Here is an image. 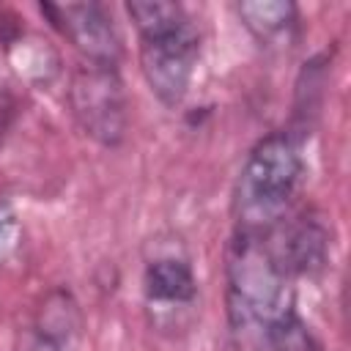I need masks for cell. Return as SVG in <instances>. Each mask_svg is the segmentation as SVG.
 Returning a JSON list of instances; mask_svg holds the SVG:
<instances>
[{
	"label": "cell",
	"instance_id": "5",
	"mask_svg": "<svg viewBox=\"0 0 351 351\" xmlns=\"http://www.w3.org/2000/svg\"><path fill=\"white\" fill-rule=\"evenodd\" d=\"M41 14L80 49L85 63L118 66L121 36L101 3H44Z\"/></svg>",
	"mask_w": 351,
	"mask_h": 351
},
{
	"label": "cell",
	"instance_id": "4",
	"mask_svg": "<svg viewBox=\"0 0 351 351\" xmlns=\"http://www.w3.org/2000/svg\"><path fill=\"white\" fill-rule=\"evenodd\" d=\"M69 104L80 129L101 145H118L126 137L129 104L118 66L82 63L69 88Z\"/></svg>",
	"mask_w": 351,
	"mask_h": 351
},
{
	"label": "cell",
	"instance_id": "1",
	"mask_svg": "<svg viewBox=\"0 0 351 351\" xmlns=\"http://www.w3.org/2000/svg\"><path fill=\"white\" fill-rule=\"evenodd\" d=\"M291 274L271 258L261 236L239 233L228 258V310L239 332H258L274 351H313L296 315Z\"/></svg>",
	"mask_w": 351,
	"mask_h": 351
},
{
	"label": "cell",
	"instance_id": "8",
	"mask_svg": "<svg viewBox=\"0 0 351 351\" xmlns=\"http://www.w3.org/2000/svg\"><path fill=\"white\" fill-rule=\"evenodd\" d=\"M244 27L263 47H291L299 27V8L291 0H247L236 5Z\"/></svg>",
	"mask_w": 351,
	"mask_h": 351
},
{
	"label": "cell",
	"instance_id": "3",
	"mask_svg": "<svg viewBox=\"0 0 351 351\" xmlns=\"http://www.w3.org/2000/svg\"><path fill=\"white\" fill-rule=\"evenodd\" d=\"M304 159L299 140L291 132H271L252 145L236 186L239 233L261 236L271 230L302 184Z\"/></svg>",
	"mask_w": 351,
	"mask_h": 351
},
{
	"label": "cell",
	"instance_id": "2",
	"mask_svg": "<svg viewBox=\"0 0 351 351\" xmlns=\"http://www.w3.org/2000/svg\"><path fill=\"white\" fill-rule=\"evenodd\" d=\"M126 14L140 36V69L151 93L165 107H178L200 58L197 25L173 0H132Z\"/></svg>",
	"mask_w": 351,
	"mask_h": 351
},
{
	"label": "cell",
	"instance_id": "10",
	"mask_svg": "<svg viewBox=\"0 0 351 351\" xmlns=\"http://www.w3.org/2000/svg\"><path fill=\"white\" fill-rule=\"evenodd\" d=\"M14 239H16V217H14L11 203L5 197H0V263L11 252Z\"/></svg>",
	"mask_w": 351,
	"mask_h": 351
},
{
	"label": "cell",
	"instance_id": "7",
	"mask_svg": "<svg viewBox=\"0 0 351 351\" xmlns=\"http://www.w3.org/2000/svg\"><path fill=\"white\" fill-rule=\"evenodd\" d=\"M143 293L148 310L156 315L192 307L197 299V280L189 261L176 252L154 255L143 271Z\"/></svg>",
	"mask_w": 351,
	"mask_h": 351
},
{
	"label": "cell",
	"instance_id": "9",
	"mask_svg": "<svg viewBox=\"0 0 351 351\" xmlns=\"http://www.w3.org/2000/svg\"><path fill=\"white\" fill-rule=\"evenodd\" d=\"M63 340L52 332H47L44 326H30L16 337L14 351H60Z\"/></svg>",
	"mask_w": 351,
	"mask_h": 351
},
{
	"label": "cell",
	"instance_id": "6",
	"mask_svg": "<svg viewBox=\"0 0 351 351\" xmlns=\"http://www.w3.org/2000/svg\"><path fill=\"white\" fill-rule=\"evenodd\" d=\"M271 258L285 269V274H313L326 263L329 236L318 217L299 214L296 219H280L271 230L261 233Z\"/></svg>",
	"mask_w": 351,
	"mask_h": 351
}]
</instances>
